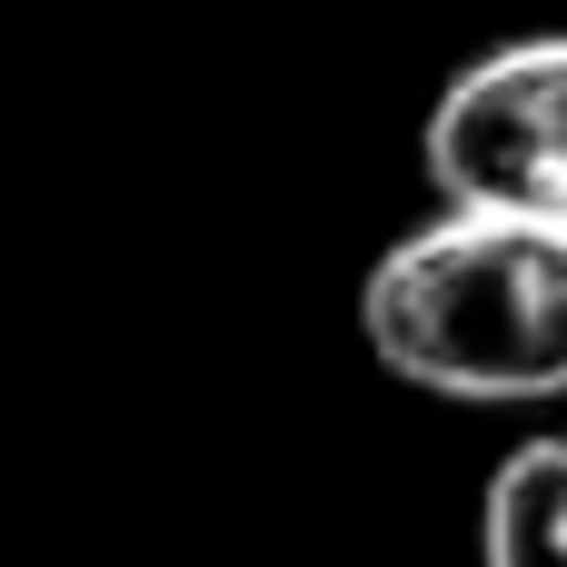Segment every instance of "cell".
I'll use <instances>...</instances> for the list:
<instances>
[{
	"instance_id": "cell-2",
	"label": "cell",
	"mask_w": 567,
	"mask_h": 567,
	"mask_svg": "<svg viewBox=\"0 0 567 567\" xmlns=\"http://www.w3.org/2000/svg\"><path fill=\"white\" fill-rule=\"evenodd\" d=\"M439 209L567 219V30L498 40L449 70L419 130Z\"/></svg>"
},
{
	"instance_id": "cell-3",
	"label": "cell",
	"mask_w": 567,
	"mask_h": 567,
	"mask_svg": "<svg viewBox=\"0 0 567 567\" xmlns=\"http://www.w3.org/2000/svg\"><path fill=\"white\" fill-rule=\"evenodd\" d=\"M478 567H567V439H518L488 468Z\"/></svg>"
},
{
	"instance_id": "cell-1",
	"label": "cell",
	"mask_w": 567,
	"mask_h": 567,
	"mask_svg": "<svg viewBox=\"0 0 567 567\" xmlns=\"http://www.w3.org/2000/svg\"><path fill=\"white\" fill-rule=\"evenodd\" d=\"M359 339L389 379L458 409L567 399V219L439 209L359 279Z\"/></svg>"
}]
</instances>
